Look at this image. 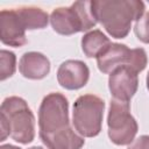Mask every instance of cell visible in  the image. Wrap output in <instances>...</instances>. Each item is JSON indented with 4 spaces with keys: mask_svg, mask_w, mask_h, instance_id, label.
<instances>
[{
    "mask_svg": "<svg viewBox=\"0 0 149 149\" xmlns=\"http://www.w3.org/2000/svg\"><path fill=\"white\" fill-rule=\"evenodd\" d=\"M38 129L48 149H80L85 142L70 126L69 102L62 93L52 92L43 98L38 108Z\"/></svg>",
    "mask_w": 149,
    "mask_h": 149,
    "instance_id": "1",
    "label": "cell"
},
{
    "mask_svg": "<svg viewBox=\"0 0 149 149\" xmlns=\"http://www.w3.org/2000/svg\"><path fill=\"white\" fill-rule=\"evenodd\" d=\"M91 5L97 21L114 38H125L132 22L144 14V3L140 0H98Z\"/></svg>",
    "mask_w": 149,
    "mask_h": 149,
    "instance_id": "2",
    "label": "cell"
},
{
    "mask_svg": "<svg viewBox=\"0 0 149 149\" xmlns=\"http://www.w3.org/2000/svg\"><path fill=\"white\" fill-rule=\"evenodd\" d=\"M0 118L9 127V136L22 144L30 143L35 137V116L24 99L6 98L0 107Z\"/></svg>",
    "mask_w": 149,
    "mask_h": 149,
    "instance_id": "3",
    "label": "cell"
},
{
    "mask_svg": "<svg viewBox=\"0 0 149 149\" xmlns=\"http://www.w3.org/2000/svg\"><path fill=\"white\" fill-rule=\"evenodd\" d=\"M97 22L91 1H76L70 7H58L50 14V23L61 35L87 31Z\"/></svg>",
    "mask_w": 149,
    "mask_h": 149,
    "instance_id": "4",
    "label": "cell"
},
{
    "mask_svg": "<svg viewBox=\"0 0 149 149\" xmlns=\"http://www.w3.org/2000/svg\"><path fill=\"white\" fill-rule=\"evenodd\" d=\"M105 102L94 94H84L73 104L72 123L83 137H94L101 130Z\"/></svg>",
    "mask_w": 149,
    "mask_h": 149,
    "instance_id": "5",
    "label": "cell"
},
{
    "mask_svg": "<svg viewBox=\"0 0 149 149\" xmlns=\"http://www.w3.org/2000/svg\"><path fill=\"white\" fill-rule=\"evenodd\" d=\"M148 63L147 52L142 48L129 49L126 44L111 43L98 57L97 65L102 73H111L116 68L129 66L135 72H141Z\"/></svg>",
    "mask_w": 149,
    "mask_h": 149,
    "instance_id": "6",
    "label": "cell"
},
{
    "mask_svg": "<svg viewBox=\"0 0 149 149\" xmlns=\"http://www.w3.org/2000/svg\"><path fill=\"white\" fill-rule=\"evenodd\" d=\"M108 137L116 146H127L135 140L139 126L130 114V106L127 101L112 99L107 116Z\"/></svg>",
    "mask_w": 149,
    "mask_h": 149,
    "instance_id": "7",
    "label": "cell"
},
{
    "mask_svg": "<svg viewBox=\"0 0 149 149\" xmlns=\"http://www.w3.org/2000/svg\"><path fill=\"white\" fill-rule=\"evenodd\" d=\"M139 86L137 72H135L129 66H120L109 73L108 77V88L113 99L120 101H127L136 93Z\"/></svg>",
    "mask_w": 149,
    "mask_h": 149,
    "instance_id": "8",
    "label": "cell"
},
{
    "mask_svg": "<svg viewBox=\"0 0 149 149\" xmlns=\"http://www.w3.org/2000/svg\"><path fill=\"white\" fill-rule=\"evenodd\" d=\"M26 28L16 9H2L0 12V40L9 47H22L27 43Z\"/></svg>",
    "mask_w": 149,
    "mask_h": 149,
    "instance_id": "9",
    "label": "cell"
},
{
    "mask_svg": "<svg viewBox=\"0 0 149 149\" xmlns=\"http://www.w3.org/2000/svg\"><path fill=\"white\" fill-rule=\"evenodd\" d=\"M90 78L87 65L78 59L63 62L57 70L58 84L66 90H78L84 87Z\"/></svg>",
    "mask_w": 149,
    "mask_h": 149,
    "instance_id": "10",
    "label": "cell"
},
{
    "mask_svg": "<svg viewBox=\"0 0 149 149\" xmlns=\"http://www.w3.org/2000/svg\"><path fill=\"white\" fill-rule=\"evenodd\" d=\"M19 71L28 79H43L50 72V62L43 54L29 51L21 57L19 62Z\"/></svg>",
    "mask_w": 149,
    "mask_h": 149,
    "instance_id": "11",
    "label": "cell"
},
{
    "mask_svg": "<svg viewBox=\"0 0 149 149\" xmlns=\"http://www.w3.org/2000/svg\"><path fill=\"white\" fill-rule=\"evenodd\" d=\"M112 42L99 29L86 33L81 38V49L86 57H98Z\"/></svg>",
    "mask_w": 149,
    "mask_h": 149,
    "instance_id": "12",
    "label": "cell"
},
{
    "mask_svg": "<svg viewBox=\"0 0 149 149\" xmlns=\"http://www.w3.org/2000/svg\"><path fill=\"white\" fill-rule=\"evenodd\" d=\"M16 12L28 30L45 28L50 20L48 13L38 7H20L16 8Z\"/></svg>",
    "mask_w": 149,
    "mask_h": 149,
    "instance_id": "13",
    "label": "cell"
},
{
    "mask_svg": "<svg viewBox=\"0 0 149 149\" xmlns=\"http://www.w3.org/2000/svg\"><path fill=\"white\" fill-rule=\"evenodd\" d=\"M16 69V56L14 52L2 49L0 51V79L6 80L12 77Z\"/></svg>",
    "mask_w": 149,
    "mask_h": 149,
    "instance_id": "14",
    "label": "cell"
},
{
    "mask_svg": "<svg viewBox=\"0 0 149 149\" xmlns=\"http://www.w3.org/2000/svg\"><path fill=\"white\" fill-rule=\"evenodd\" d=\"M134 31L136 37L143 42L149 44V12H146L135 23Z\"/></svg>",
    "mask_w": 149,
    "mask_h": 149,
    "instance_id": "15",
    "label": "cell"
},
{
    "mask_svg": "<svg viewBox=\"0 0 149 149\" xmlns=\"http://www.w3.org/2000/svg\"><path fill=\"white\" fill-rule=\"evenodd\" d=\"M127 149H149V135H142L134 140Z\"/></svg>",
    "mask_w": 149,
    "mask_h": 149,
    "instance_id": "16",
    "label": "cell"
},
{
    "mask_svg": "<svg viewBox=\"0 0 149 149\" xmlns=\"http://www.w3.org/2000/svg\"><path fill=\"white\" fill-rule=\"evenodd\" d=\"M0 149H21V148L15 147V146H12V144H2L0 147Z\"/></svg>",
    "mask_w": 149,
    "mask_h": 149,
    "instance_id": "17",
    "label": "cell"
},
{
    "mask_svg": "<svg viewBox=\"0 0 149 149\" xmlns=\"http://www.w3.org/2000/svg\"><path fill=\"white\" fill-rule=\"evenodd\" d=\"M147 88L149 90V72H148V74H147Z\"/></svg>",
    "mask_w": 149,
    "mask_h": 149,
    "instance_id": "18",
    "label": "cell"
},
{
    "mask_svg": "<svg viewBox=\"0 0 149 149\" xmlns=\"http://www.w3.org/2000/svg\"><path fill=\"white\" fill-rule=\"evenodd\" d=\"M28 149H43V148H42V147H37V146H36V147H31V148H28Z\"/></svg>",
    "mask_w": 149,
    "mask_h": 149,
    "instance_id": "19",
    "label": "cell"
}]
</instances>
